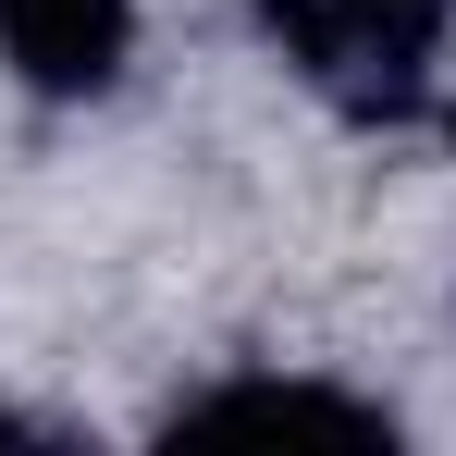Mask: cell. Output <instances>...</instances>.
<instances>
[{"label": "cell", "instance_id": "cell-4", "mask_svg": "<svg viewBox=\"0 0 456 456\" xmlns=\"http://www.w3.org/2000/svg\"><path fill=\"white\" fill-rule=\"evenodd\" d=\"M0 444H25V419H12V407H0Z\"/></svg>", "mask_w": 456, "mask_h": 456}, {"label": "cell", "instance_id": "cell-2", "mask_svg": "<svg viewBox=\"0 0 456 456\" xmlns=\"http://www.w3.org/2000/svg\"><path fill=\"white\" fill-rule=\"evenodd\" d=\"M136 62V0H0V75L25 99H111Z\"/></svg>", "mask_w": 456, "mask_h": 456}, {"label": "cell", "instance_id": "cell-3", "mask_svg": "<svg viewBox=\"0 0 456 456\" xmlns=\"http://www.w3.org/2000/svg\"><path fill=\"white\" fill-rule=\"evenodd\" d=\"M173 432H198V444H223V432H308V444H395V419H382L370 395H333V382H210V395H185V407H173Z\"/></svg>", "mask_w": 456, "mask_h": 456}, {"label": "cell", "instance_id": "cell-1", "mask_svg": "<svg viewBox=\"0 0 456 456\" xmlns=\"http://www.w3.org/2000/svg\"><path fill=\"white\" fill-rule=\"evenodd\" d=\"M444 25H456V0H272V37L297 50V75H321L358 111H407Z\"/></svg>", "mask_w": 456, "mask_h": 456}]
</instances>
